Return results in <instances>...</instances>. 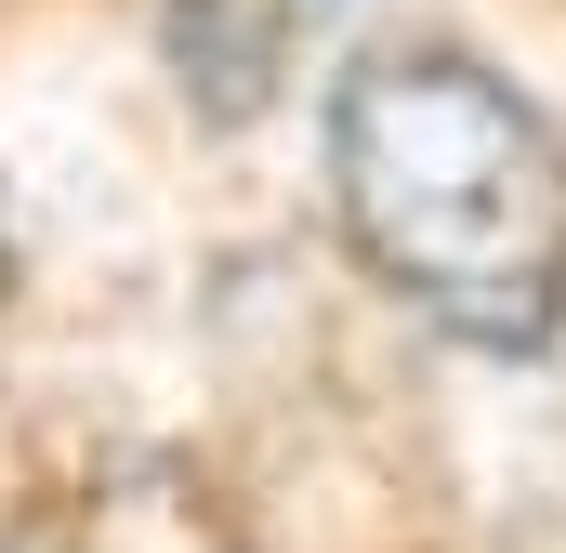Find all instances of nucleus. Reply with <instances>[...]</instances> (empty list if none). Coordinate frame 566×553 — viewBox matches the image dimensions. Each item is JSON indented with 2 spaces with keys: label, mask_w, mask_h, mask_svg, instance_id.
I'll list each match as a JSON object with an SVG mask.
<instances>
[{
  "label": "nucleus",
  "mask_w": 566,
  "mask_h": 553,
  "mask_svg": "<svg viewBox=\"0 0 566 553\" xmlns=\"http://www.w3.org/2000/svg\"><path fill=\"white\" fill-rule=\"evenodd\" d=\"M343 251L422 330L541 356L566 330V133L461 40H369L329 80Z\"/></svg>",
  "instance_id": "1"
},
{
  "label": "nucleus",
  "mask_w": 566,
  "mask_h": 553,
  "mask_svg": "<svg viewBox=\"0 0 566 553\" xmlns=\"http://www.w3.org/2000/svg\"><path fill=\"white\" fill-rule=\"evenodd\" d=\"M329 13H343V0H158V53H171L185 106H198L211 133H238V119H264L290 93L303 40H316Z\"/></svg>",
  "instance_id": "2"
}]
</instances>
